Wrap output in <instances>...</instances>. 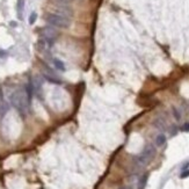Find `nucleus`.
I'll return each instance as SVG.
<instances>
[{
	"instance_id": "f03ea898",
	"label": "nucleus",
	"mask_w": 189,
	"mask_h": 189,
	"mask_svg": "<svg viewBox=\"0 0 189 189\" xmlns=\"http://www.w3.org/2000/svg\"><path fill=\"white\" fill-rule=\"evenodd\" d=\"M45 21L55 28H62V29H66L71 26V20L68 17L58 15L56 13H49L45 16Z\"/></svg>"
},
{
	"instance_id": "423d86ee",
	"label": "nucleus",
	"mask_w": 189,
	"mask_h": 189,
	"mask_svg": "<svg viewBox=\"0 0 189 189\" xmlns=\"http://www.w3.org/2000/svg\"><path fill=\"white\" fill-rule=\"evenodd\" d=\"M148 179H149V174L145 173L139 177L138 180V183H137V189H145L146 187V183H148Z\"/></svg>"
},
{
	"instance_id": "7ed1b4c3",
	"label": "nucleus",
	"mask_w": 189,
	"mask_h": 189,
	"mask_svg": "<svg viewBox=\"0 0 189 189\" xmlns=\"http://www.w3.org/2000/svg\"><path fill=\"white\" fill-rule=\"evenodd\" d=\"M154 156H156V148L152 144H149L144 148L139 156L134 158V160L138 166H145L154 158Z\"/></svg>"
},
{
	"instance_id": "0eeeda50",
	"label": "nucleus",
	"mask_w": 189,
	"mask_h": 189,
	"mask_svg": "<svg viewBox=\"0 0 189 189\" xmlns=\"http://www.w3.org/2000/svg\"><path fill=\"white\" fill-rule=\"evenodd\" d=\"M153 125H154L158 130H161V131H165V130H166V122H165V120L160 118V117H157V118L153 121Z\"/></svg>"
},
{
	"instance_id": "1a4fd4ad",
	"label": "nucleus",
	"mask_w": 189,
	"mask_h": 189,
	"mask_svg": "<svg viewBox=\"0 0 189 189\" xmlns=\"http://www.w3.org/2000/svg\"><path fill=\"white\" fill-rule=\"evenodd\" d=\"M166 143V136L164 134H160L156 137V145L157 146H162Z\"/></svg>"
},
{
	"instance_id": "9d476101",
	"label": "nucleus",
	"mask_w": 189,
	"mask_h": 189,
	"mask_svg": "<svg viewBox=\"0 0 189 189\" xmlns=\"http://www.w3.org/2000/svg\"><path fill=\"white\" fill-rule=\"evenodd\" d=\"M43 77L47 79V80L49 81V82H52V84H57V85H59V84H62V81L59 80L57 77H55V76H49V74H47V73H44L43 74Z\"/></svg>"
},
{
	"instance_id": "9b49d317",
	"label": "nucleus",
	"mask_w": 189,
	"mask_h": 189,
	"mask_svg": "<svg viewBox=\"0 0 189 189\" xmlns=\"http://www.w3.org/2000/svg\"><path fill=\"white\" fill-rule=\"evenodd\" d=\"M172 113H173V115H174V117H175L176 121H179V120L181 118V114H180V111L177 110V108L173 107V108H172Z\"/></svg>"
},
{
	"instance_id": "6e6552de",
	"label": "nucleus",
	"mask_w": 189,
	"mask_h": 189,
	"mask_svg": "<svg viewBox=\"0 0 189 189\" xmlns=\"http://www.w3.org/2000/svg\"><path fill=\"white\" fill-rule=\"evenodd\" d=\"M52 64H54V66L57 68V70H59V71H62V72H64V71L66 70L65 64H64L60 59H58V58H54V59H52Z\"/></svg>"
},
{
	"instance_id": "39448f33",
	"label": "nucleus",
	"mask_w": 189,
	"mask_h": 189,
	"mask_svg": "<svg viewBox=\"0 0 189 189\" xmlns=\"http://www.w3.org/2000/svg\"><path fill=\"white\" fill-rule=\"evenodd\" d=\"M56 14L70 19V17L73 16V11H72L70 7H68V5H57V7H56Z\"/></svg>"
},
{
	"instance_id": "dca6fc26",
	"label": "nucleus",
	"mask_w": 189,
	"mask_h": 189,
	"mask_svg": "<svg viewBox=\"0 0 189 189\" xmlns=\"http://www.w3.org/2000/svg\"><path fill=\"white\" fill-rule=\"evenodd\" d=\"M181 130H182V131H186V132H189V123H185V124L182 125Z\"/></svg>"
},
{
	"instance_id": "f8f14e48",
	"label": "nucleus",
	"mask_w": 189,
	"mask_h": 189,
	"mask_svg": "<svg viewBox=\"0 0 189 189\" xmlns=\"http://www.w3.org/2000/svg\"><path fill=\"white\" fill-rule=\"evenodd\" d=\"M22 8H23V0H17V11H19L20 17H21V13H22Z\"/></svg>"
},
{
	"instance_id": "f3484780",
	"label": "nucleus",
	"mask_w": 189,
	"mask_h": 189,
	"mask_svg": "<svg viewBox=\"0 0 189 189\" xmlns=\"http://www.w3.org/2000/svg\"><path fill=\"white\" fill-rule=\"evenodd\" d=\"M176 134H177V128H176V125H173V126H172V130H171V135L175 136Z\"/></svg>"
},
{
	"instance_id": "20e7f679",
	"label": "nucleus",
	"mask_w": 189,
	"mask_h": 189,
	"mask_svg": "<svg viewBox=\"0 0 189 189\" xmlns=\"http://www.w3.org/2000/svg\"><path fill=\"white\" fill-rule=\"evenodd\" d=\"M42 37L54 43L55 41L59 37V33H58V31L55 29V27H52V26H50V27H44L42 29Z\"/></svg>"
},
{
	"instance_id": "ddd939ff",
	"label": "nucleus",
	"mask_w": 189,
	"mask_h": 189,
	"mask_svg": "<svg viewBox=\"0 0 189 189\" xmlns=\"http://www.w3.org/2000/svg\"><path fill=\"white\" fill-rule=\"evenodd\" d=\"M36 19H37V14L36 13L30 14V16H29V25H34L35 21H36Z\"/></svg>"
},
{
	"instance_id": "f257e3e1",
	"label": "nucleus",
	"mask_w": 189,
	"mask_h": 189,
	"mask_svg": "<svg viewBox=\"0 0 189 189\" xmlns=\"http://www.w3.org/2000/svg\"><path fill=\"white\" fill-rule=\"evenodd\" d=\"M11 103L14 108L16 109L21 115H26L29 108V103H30V99L28 97L26 89H15L13 93L9 96Z\"/></svg>"
},
{
	"instance_id": "2eb2a0df",
	"label": "nucleus",
	"mask_w": 189,
	"mask_h": 189,
	"mask_svg": "<svg viewBox=\"0 0 189 189\" xmlns=\"http://www.w3.org/2000/svg\"><path fill=\"white\" fill-rule=\"evenodd\" d=\"M8 110V106L7 105H5V103H0V115L1 114H4V113H6Z\"/></svg>"
},
{
	"instance_id": "6ab92c4d",
	"label": "nucleus",
	"mask_w": 189,
	"mask_h": 189,
	"mask_svg": "<svg viewBox=\"0 0 189 189\" xmlns=\"http://www.w3.org/2000/svg\"><path fill=\"white\" fill-rule=\"evenodd\" d=\"M118 189H132L131 187H128V186H123V187H120Z\"/></svg>"
},
{
	"instance_id": "a211bd4d",
	"label": "nucleus",
	"mask_w": 189,
	"mask_h": 189,
	"mask_svg": "<svg viewBox=\"0 0 189 189\" xmlns=\"http://www.w3.org/2000/svg\"><path fill=\"white\" fill-rule=\"evenodd\" d=\"M188 176H189V171H183V172L181 173L180 177H181V179H185V177H188Z\"/></svg>"
},
{
	"instance_id": "4468645a",
	"label": "nucleus",
	"mask_w": 189,
	"mask_h": 189,
	"mask_svg": "<svg viewBox=\"0 0 189 189\" xmlns=\"http://www.w3.org/2000/svg\"><path fill=\"white\" fill-rule=\"evenodd\" d=\"M54 1L57 5H68L72 0H54Z\"/></svg>"
}]
</instances>
